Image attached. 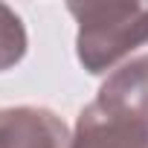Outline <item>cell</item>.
I'll use <instances>...</instances> for the list:
<instances>
[{
    "label": "cell",
    "instance_id": "4",
    "mask_svg": "<svg viewBox=\"0 0 148 148\" xmlns=\"http://www.w3.org/2000/svg\"><path fill=\"white\" fill-rule=\"evenodd\" d=\"M26 26L15 9L0 3V73L12 70L26 55Z\"/></svg>",
    "mask_w": 148,
    "mask_h": 148
},
{
    "label": "cell",
    "instance_id": "1",
    "mask_svg": "<svg viewBox=\"0 0 148 148\" xmlns=\"http://www.w3.org/2000/svg\"><path fill=\"white\" fill-rule=\"evenodd\" d=\"M70 148H148V55L113 70L82 108Z\"/></svg>",
    "mask_w": 148,
    "mask_h": 148
},
{
    "label": "cell",
    "instance_id": "3",
    "mask_svg": "<svg viewBox=\"0 0 148 148\" xmlns=\"http://www.w3.org/2000/svg\"><path fill=\"white\" fill-rule=\"evenodd\" d=\"M73 134L47 108H0V148H70Z\"/></svg>",
    "mask_w": 148,
    "mask_h": 148
},
{
    "label": "cell",
    "instance_id": "2",
    "mask_svg": "<svg viewBox=\"0 0 148 148\" xmlns=\"http://www.w3.org/2000/svg\"><path fill=\"white\" fill-rule=\"evenodd\" d=\"M76 18V55L90 73L113 70L148 41V3H67Z\"/></svg>",
    "mask_w": 148,
    "mask_h": 148
}]
</instances>
